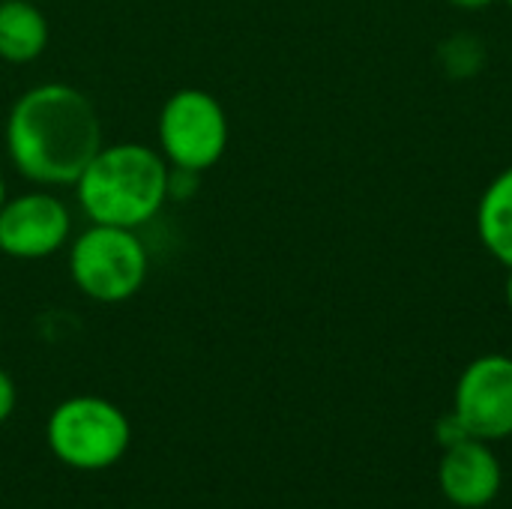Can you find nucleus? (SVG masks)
<instances>
[{"instance_id": "9d476101", "label": "nucleus", "mask_w": 512, "mask_h": 509, "mask_svg": "<svg viewBox=\"0 0 512 509\" xmlns=\"http://www.w3.org/2000/svg\"><path fill=\"white\" fill-rule=\"evenodd\" d=\"M477 234L489 255L512 267V165L483 192L477 207Z\"/></svg>"}, {"instance_id": "f8f14e48", "label": "nucleus", "mask_w": 512, "mask_h": 509, "mask_svg": "<svg viewBox=\"0 0 512 509\" xmlns=\"http://www.w3.org/2000/svg\"><path fill=\"white\" fill-rule=\"evenodd\" d=\"M15 405H18V387L12 375L0 366V426L15 414Z\"/></svg>"}, {"instance_id": "39448f33", "label": "nucleus", "mask_w": 512, "mask_h": 509, "mask_svg": "<svg viewBox=\"0 0 512 509\" xmlns=\"http://www.w3.org/2000/svg\"><path fill=\"white\" fill-rule=\"evenodd\" d=\"M231 126L222 102L201 87L171 93L156 120L159 153L177 174H201L228 150Z\"/></svg>"}, {"instance_id": "20e7f679", "label": "nucleus", "mask_w": 512, "mask_h": 509, "mask_svg": "<svg viewBox=\"0 0 512 509\" xmlns=\"http://www.w3.org/2000/svg\"><path fill=\"white\" fill-rule=\"evenodd\" d=\"M150 273V255L138 231L117 225H93L69 246V279L96 303L132 300Z\"/></svg>"}, {"instance_id": "7ed1b4c3", "label": "nucleus", "mask_w": 512, "mask_h": 509, "mask_svg": "<svg viewBox=\"0 0 512 509\" xmlns=\"http://www.w3.org/2000/svg\"><path fill=\"white\" fill-rule=\"evenodd\" d=\"M45 441L54 459L72 471H108L126 456L132 423L111 399L69 396L51 411Z\"/></svg>"}, {"instance_id": "f03ea898", "label": "nucleus", "mask_w": 512, "mask_h": 509, "mask_svg": "<svg viewBox=\"0 0 512 509\" xmlns=\"http://www.w3.org/2000/svg\"><path fill=\"white\" fill-rule=\"evenodd\" d=\"M171 165L153 147L123 141L102 144L75 180L78 204L93 225L138 231L159 216L171 195Z\"/></svg>"}, {"instance_id": "f257e3e1", "label": "nucleus", "mask_w": 512, "mask_h": 509, "mask_svg": "<svg viewBox=\"0 0 512 509\" xmlns=\"http://www.w3.org/2000/svg\"><path fill=\"white\" fill-rule=\"evenodd\" d=\"M3 141L12 168L30 183L75 186L102 147V123L78 87L48 81L12 102Z\"/></svg>"}, {"instance_id": "6e6552de", "label": "nucleus", "mask_w": 512, "mask_h": 509, "mask_svg": "<svg viewBox=\"0 0 512 509\" xmlns=\"http://www.w3.org/2000/svg\"><path fill=\"white\" fill-rule=\"evenodd\" d=\"M441 495L459 509L489 507L504 486V468L489 441L468 438L456 447H447L438 465Z\"/></svg>"}, {"instance_id": "9b49d317", "label": "nucleus", "mask_w": 512, "mask_h": 509, "mask_svg": "<svg viewBox=\"0 0 512 509\" xmlns=\"http://www.w3.org/2000/svg\"><path fill=\"white\" fill-rule=\"evenodd\" d=\"M468 438H471V435L465 432V426L456 420V414H453V411L435 423V441H438V447H441V450L456 447V444H462V441H468Z\"/></svg>"}, {"instance_id": "dca6fc26", "label": "nucleus", "mask_w": 512, "mask_h": 509, "mask_svg": "<svg viewBox=\"0 0 512 509\" xmlns=\"http://www.w3.org/2000/svg\"><path fill=\"white\" fill-rule=\"evenodd\" d=\"M507 3H510V6H512V0H507Z\"/></svg>"}, {"instance_id": "a211bd4d", "label": "nucleus", "mask_w": 512, "mask_h": 509, "mask_svg": "<svg viewBox=\"0 0 512 509\" xmlns=\"http://www.w3.org/2000/svg\"><path fill=\"white\" fill-rule=\"evenodd\" d=\"M33 3H39V0H33Z\"/></svg>"}, {"instance_id": "4468645a", "label": "nucleus", "mask_w": 512, "mask_h": 509, "mask_svg": "<svg viewBox=\"0 0 512 509\" xmlns=\"http://www.w3.org/2000/svg\"><path fill=\"white\" fill-rule=\"evenodd\" d=\"M504 294H507V306H510V312H512V267H510V276H507V285H504Z\"/></svg>"}, {"instance_id": "423d86ee", "label": "nucleus", "mask_w": 512, "mask_h": 509, "mask_svg": "<svg viewBox=\"0 0 512 509\" xmlns=\"http://www.w3.org/2000/svg\"><path fill=\"white\" fill-rule=\"evenodd\" d=\"M453 414L477 441H504L512 435V357L483 354L459 375Z\"/></svg>"}, {"instance_id": "0eeeda50", "label": "nucleus", "mask_w": 512, "mask_h": 509, "mask_svg": "<svg viewBox=\"0 0 512 509\" xmlns=\"http://www.w3.org/2000/svg\"><path fill=\"white\" fill-rule=\"evenodd\" d=\"M72 234L69 207L51 192H24L0 210V252L15 261H42L57 255Z\"/></svg>"}, {"instance_id": "ddd939ff", "label": "nucleus", "mask_w": 512, "mask_h": 509, "mask_svg": "<svg viewBox=\"0 0 512 509\" xmlns=\"http://www.w3.org/2000/svg\"><path fill=\"white\" fill-rule=\"evenodd\" d=\"M456 9H468V12H477V9H486V6H492L495 0H450Z\"/></svg>"}, {"instance_id": "f3484780", "label": "nucleus", "mask_w": 512, "mask_h": 509, "mask_svg": "<svg viewBox=\"0 0 512 509\" xmlns=\"http://www.w3.org/2000/svg\"><path fill=\"white\" fill-rule=\"evenodd\" d=\"M0 336H3V330H0Z\"/></svg>"}, {"instance_id": "2eb2a0df", "label": "nucleus", "mask_w": 512, "mask_h": 509, "mask_svg": "<svg viewBox=\"0 0 512 509\" xmlns=\"http://www.w3.org/2000/svg\"><path fill=\"white\" fill-rule=\"evenodd\" d=\"M6 201H9V195H6V180H3V174H0V210H3Z\"/></svg>"}, {"instance_id": "1a4fd4ad", "label": "nucleus", "mask_w": 512, "mask_h": 509, "mask_svg": "<svg viewBox=\"0 0 512 509\" xmlns=\"http://www.w3.org/2000/svg\"><path fill=\"white\" fill-rule=\"evenodd\" d=\"M51 27L39 3L33 0H0V60L24 66L42 57L48 48Z\"/></svg>"}]
</instances>
